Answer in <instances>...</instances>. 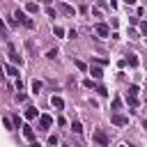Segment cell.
Wrapping results in <instances>:
<instances>
[{
	"mask_svg": "<svg viewBox=\"0 0 147 147\" xmlns=\"http://www.w3.org/2000/svg\"><path fill=\"white\" fill-rule=\"evenodd\" d=\"M110 122H113V124H115V126H126V124H129V117H126V115H122V113H117V110H115V113H113V115H110Z\"/></svg>",
	"mask_w": 147,
	"mask_h": 147,
	"instance_id": "6da1fadb",
	"label": "cell"
},
{
	"mask_svg": "<svg viewBox=\"0 0 147 147\" xmlns=\"http://www.w3.org/2000/svg\"><path fill=\"white\" fill-rule=\"evenodd\" d=\"M126 101H129V106H131V108H136V106H138V99H136V96H131V94H126Z\"/></svg>",
	"mask_w": 147,
	"mask_h": 147,
	"instance_id": "ffe728a7",
	"label": "cell"
},
{
	"mask_svg": "<svg viewBox=\"0 0 147 147\" xmlns=\"http://www.w3.org/2000/svg\"><path fill=\"white\" fill-rule=\"evenodd\" d=\"M136 2H138V0H126V5H136Z\"/></svg>",
	"mask_w": 147,
	"mask_h": 147,
	"instance_id": "4316f807",
	"label": "cell"
},
{
	"mask_svg": "<svg viewBox=\"0 0 147 147\" xmlns=\"http://www.w3.org/2000/svg\"><path fill=\"white\" fill-rule=\"evenodd\" d=\"M60 11H62V14H67V16H74V14H76V9H74V7H69L67 2H60Z\"/></svg>",
	"mask_w": 147,
	"mask_h": 147,
	"instance_id": "9c48e42d",
	"label": "cell"
},
{
	"mask_svg": "<svg viewBox=\"0 0 147 147\" xmlns=\"http://www.w3.org/2000/svg\"><path fill=\"white\" fill-rule=\"evenodd\" d=\"M96 92H99V94H101V96H108V90H106V87H103V85H99V87H96Z\"/></svg>",
	"mask_w": 147,
	"mask_h": 147,
	"instance_id": "cb8c5ba5",
	"label": "cell"
},
{
	"mask_svg": "<svg viewBox=\"0 0 147 147\" xmlns=\"http://www.w3.org/2000/svg\"><path fill=\"white\" fill-rule=\"evenodd\" d=\"M14 18H18V23H23L25 28H34V23H32V18H28V14H25V11H21V9H16V14H14Z\"/></svg>",
	"mask_w": 147,
	"mask_h": 147,
	"instance_id": "3957f363",
	"label": "cell"
},
{
	"mask_svg": "<svg viewBox=\"0 0 147 147\" xmlns=\"http://www.w3.org/2000/svg\"><path fill=\"white\" fill-rule=\"evenodd\" d=\"M9 62H14V64H18V67L23 64V57H21V55H18V53H16L11 46H9Z\"/></svg>",
	"mask_w": 147,
	"mask_h": 147,
	"instance_id": "8992f818",
	"label": "cell"
},
{
	"mask_svg": "<svg viewBox=\"0 0 147 147\" xmlns=\"http://www.w3.org/2000/svg\"><path fill=\"white\" fill-rule=\"evenodd\" d=\"M138 92H140V87H138V85H131L126 94H131V96H138Z\"/></svg>",
	"mask_w": 147,
	"mask_h": 147,
	"instance_id": "d6986e66",
	"label": "cell"
},
{
	"mask_svg": "<svg viewBox=\"0 0 147 147\" xmlns=\"http://www.w3.org/2000/svg\"><path fill=\"white\" fill-rule=\"evenodd\" d=\"M46 2H51V0H46Z\"/></svg>",
	"mask_w": 147,
	"mask_h": 147,
	"instance_id": "f1b7e54d",
	"label": "cell"
},
{
	"mask_svg": "<svg viewBox=\"0 0 147 147\" xmlns=\"http://www.w3.org/2000/svg\"><path fill=\"white\" fill-rule=\"evenodd\" d=\"M46 57H48V60H55V57H57V48H51V51L46 53Z\"/></svg>",
	"mask_w": 147,
	"mask_h": 147,
	"instance_id": "44dd1931",
	"label": "cell"
},
{
	"mask_svg": "<svg viewBox=\"0 0 147 147\" xmlns=\"http://www.w3.org/2000/svg\"><path fill=\"white\" fill-rule=\"evenodd\" d=\"M25 11H28V14H37V11H39V5H37V2H28V5H25Z\"/></svg>",
	"mask_w": 147,
	"mask_h": 147,
	"instance_id": "8fae6325",
	"label": "cell"
},
{
	"mask_svg": "<svg viewBox=\"0 0 147 147\" xmlns=\"http://www.w3.org/2000/svg\"><path fill=\"white\" fill-rule=\"evenodd\" d=\"M67 34H69V39H76V37H78V32H76V30H69Z\"/></svg>",
	"mask_w": 147,
	"mask_h": 147,
	"instance_id": "d4e9b609",
	"label": "cell"
},
{
	"mask_svg": "<svg viewBox=\"0 0 147 147\" xmlns=\"http://www.w3.org/2000/svg\"><path fill=\"white\" fill-rule=\"evenodd\" d=\"M110 108H113V110H119V108H122V99H119V96H113V101H110Z\"/></svg>",
	"mask_w": 147,
	"mask_h": 147,
	"instance_id": "9a60e30c",
	"label": "cell"
},
{
	"mask_svg": "<svg viewBox=\"0 0 147 147\" xmlns=\"http://www.w3.org/2000/svg\"><path fill=\"white\" fill-rule=\"evenodd\" d=\"M138 25H140V32H142V34H145V37H147V21H140V23H138Z\"/></svg>",
	"mask_w": 147,
	"mask_h": 147,
	"instance_id": "7402d4cb",
	"label": "cell"
},
{
	"mask_svg": "<svg viewBox=\"0 0 147 147\" xmlns=\"http://www.w3.org/2000/svg\"><path fill=\"white\" fill-rule=\"evenodd\" d=\"M53 32L57 34V37H64L67 32H64V28H60V25H53Z\"/></svg>",
	"mask_w": 147,
	"mask_h": 147,
	"instance_id": "ac0fdd59",
	"label": "cell"
},
{
	"mask_svg": "<svg viewBox=\"0 0 147 147\" xmlns=\"http://www.w3.org/2000/svg\"><path fill=\"white\" fill-rule=\"evenodd\" d=\"M39 90H41V80H37V78H34V80H32V92H34V94H39Z\"/></svg>",
	"mask_w": 147,
	"mask_h": 147,
	"instance_id": "e0dca14e",
	"label": "cell"
},
{
	"mask_svg": "<svg viewBox=\"0 0 147 147\" xmlns=\"http://www.w3.org/2000/svg\"><path fill=\"white\" fill-rule=\"evenodd\" d=\"M74 64H76V69H80V71H85V69H87V67H85V62H80V60H76Z\"/></svg>",
	"mask_w": 147,
	"mask_h": 147,
	"instance_id": "603a6c76",
	"label": "cell"
},
{
	"mask_svg": "<svg viewBox=\"0 0 147 147\" xmlns=\"http://www.w3.org/2000/svg\"><path fill=\"white\" fill-rule=\"evenodd\" d=\"M71 131H74V133H83V124H80L78 119H74V122H71Z\"/></svg>",
	"mask_w": 147,
	"mask_h": 147,
	"instance_id": "2e32d148",
	"label": "cell"
},
{
	"mask_svg": "<svg viewBox=\"0 0 147 147\" xmlns=\"http://www.w3.org/2000/svg\"><path fill=\"white\" fill-rule=\"evenodd\" d=\"M92 140H94V142H99L101 147H106V145L110 142V140H108V136H106V131H101V129H96V131L92 133Z\"/></svg>",
	"mask_w": 147,
	"mask_h": 147,
	"instance_id": "7a4b0ae2",
	"label": "cell"
},
{
	"mask_svg": "<svg viewBox=\"0 0 147 147\" xmlns=\"http://www.w3.org/2000/svg\"><path fill=\"white\" fill-rule=\"evenodd\" d=\"M90 74H92V78H96V80H101V78H103V71H101L99 67H92V69H90Z\"/></svg>",
	"mask_w": 147,
	"mask_h": 147,
	"instance_id": "5bb4252c",
	"label": "cell"
},
{
	"mask_svg": "<svg viewBox=\"0 0 147 147\" xmlns=\"http://www.w3.org/2000/svg\"><path fill=\"white\" fill-rule=\"evenodd\" d=\"M48 145H57V136H51L48 138Z\"/></svg>",
	"mask_w": 147,
	"mask_h": 147,
	"instance_id": "484cf974",
	"label": "cell"
},
{
	"mask_svg": "<svg viewBox=\"0 0 147 147\" xmlns=\"http://www.w3.org/2000/svg\"><path fill=\"white\" fill-rule=\"evenodd\" d=\"M126 62H129L131 67H138V64H140V62H138V55H136V53H129V55H126Z\"/></svg>",
	"mask_w": 147,
	"mask_h": 147,
	"instance_id": "7c38bea8",
	"label": "cell"
},
{
	"mask_svg": "<svg viewBox=\"0 0 147 147\" xmlns=\"http://www.w3.org/2000/svg\"><path fill=\"white\" fill-rule=\"evenodd\" d=\"M5 71H7V76H18V69H16L14 64H9V62L5 64Z\"/></svg>",
	"mask_w": 147,
	"mask_h": 147,
	"instance_id": "4fadbf2b",
	"label": "cell"
},
{
	"mask_svg": "<svg viewBox=\"0 0 147 147\" xmlns=\"http://www.w3.org/2000/svg\"><path fill=\"white\" fill-rule=\"evenodd\" d=\"M37 117H39L37 108H32V106H30V108H25V119H30V122H32V119H37Z\"/></svg>",
	"mask_w": 147,
	"mask_h": 147,
	"instance_id": "30bf717a",
	"label": "cell"
},
{
	"mask_svg": "<svg viewBox=\"0 0 147 147\" xmlns=\"http://www.w3.org/2000/svg\"><path fill=\"white\" fill-rule=\"evenodd\" d=\"M51 106H53L55 110H62V108H64V99H62V96H51Z\"/></svg>",
	"mask_w": 147,
	"mask_h": 147,
	"instance_id": "ba28073f",
	"label": "cell"
},
{
	"mask_svg": "<svg viewBox=\"0 0 147 147\" xmlns=\"http://www.w3.org/2000/svg\"><path fill=\"white\" fill-rule=\"evenodd\" d=\"M122 147H126V145H122Z\"/></svg>",
	"mask_w": 147,
	"mask_h": 147,
	"instance_id": "f546056e",
	"label": "cell"
},
{
	"mask_svg": "<svg viewBox=\"0 0 147 147\" xmlns=\"http://www.w3.org/2000/svg\"><path fill=\"white\" fill-rule=\"evenodd\" d=\"M21 129H23V138H25V140H30V142H34V129H32L30 124H23Z\"/></svg>",
	"mask_w": 147,
	"mask_h": 147,
	"instance_id": "5b68a950",
	"label": "cell"
},
{
	"mask_svg": "<svg viewBox=\"0 0 147 147\" xmlns=\"http://www.w3.org/2000/svg\"><path fill=\"white\" fill-rule=\"evenodd\" d=\"M142 129H145V131H147V119H145V122H142Z\"/></svg>",
	"mask_w": 147,
	"mask_h": 147,
	"instance_id": "83f0119b",
	"label": "cell"
},
{
	"mask_svg": "<svg viewBox=\"0 0 147 147\" xmlns=\"http://www.w3.org/2000/svg\"><path fill=\"white\" fill-rule=\"evenodd\" d=\"M51 124H53V117L51 115H39V129H51Z\"/></svg>",
	"mask_w": 147,
	"mask_h": 147,
	"instance_id": "277c9868",
	"label": "cell"
},
{
	"mask_svg": "<svg viewBox=\"0 0 147 147\" xmlns=\"http://www.w3.org/2000/svg\"><path fill=\"white\" fill-rule=\"evenodd\" d=\"M94 30H96V34H99V37H108V34H110V30H108V25H106V23H96V28H94Z\"/></svg>",
	"mask_w": 147,
	"mask_h": 147,
	"instance_id": "52a82bcc",
	"label": "cell"
}]
</instances>
